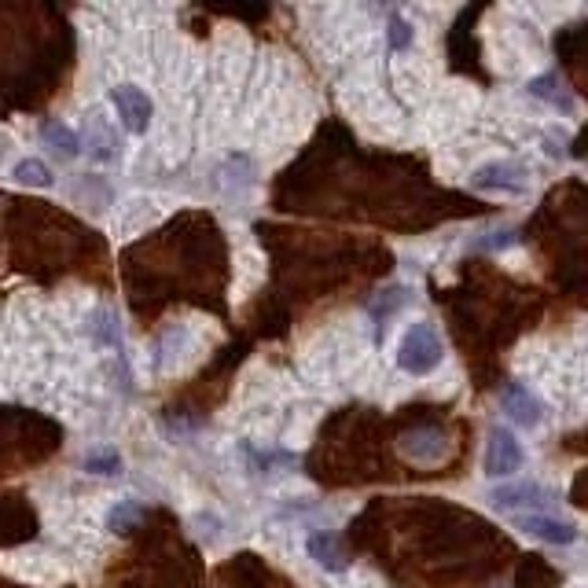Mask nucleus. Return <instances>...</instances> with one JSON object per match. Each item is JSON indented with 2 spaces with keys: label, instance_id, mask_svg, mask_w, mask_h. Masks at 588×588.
<instances>
[{
  "label": "nucleus",
  "instance_id": "nucleus-1",
  "mask_svg": "<svg viewBox=\"0 0 588 588\" xmlns=\"http://www.w3.org/2000/svg\"><path fill=\"white\" fill-rule=\"evenodd\" d=\"M441 357H445V346H441L438 331L430 328V324H412V328L401 335V346H397V364H401V372L427 375L430 368H438Z\"/></svg>",
  "mask_w": 588,
  "mask_h": 588
},
{
  "label": "nucleus",
  "instance_id": "nucleus-2",
  "mask_svg": "<svg viewBox=\"0 0 588 588\" xmlns=\"http://www.w3.org/2000/svg\"><path fill=\"white\" fill-rule=\"evenodd\" d=\"M522 445L519 438L511 434L508 427H489V438H486V475L489 478H504L511 471H519L522 464Z\"/></svg>",
  "mask_w": 588,
  "mask_h": 588
},
{
  "label": "nucleus",
  "instance_id": "nucleus-3",
  "mask_svg": "<svg viewBox=\"0 0 588 588\" xmlns=\"http://www.w3.org/2000/svg\"><path fill=\"white\" fill-rule=\"evenodd\" d=\"M555 493L552 489L537 486V482H519V486H497L489 489V504L497 511H515L519 515L522 508H552L555 504Z\"/></svg>",
  "mask_w": 588,
  "mask_h": 588
},
{
  "label": "nucleus",
  "instance_id": "nucleus-4",
  "mask_svg": "<svg viewBox=\"0 0 588 588\" xmlns=\"http://www.w3.org/2000/svg\"><path fill=\"white\" fill-rule=\"evenodd\" d=\"M478 192H508V195H522L526 184H530V170L519 166V162H489L471 177Z\"/></svg>",
  "mask_w": 588,
  "mask_h": 588
},
{
  "label": "nucleus",
  "instance_id": "nucleus-5",
  "mask_svg": "<svg viewBox=\"0 0 588 588\" xmlns=\"http://www.w3.org/2000/svg\"><path fill=\"white\" fill-rule=\"evenodd\" d=\"M111 100L129 133H144L147 125H151V111H155V107H151V96H147L144 89H136V85H118V89L111 92Z\"/></svg>",
  "mask_w": 588,
  "mask_h": 588
},
{
  "label": "nucleus",
  "instance_id": "nucleus-6",
  "mask_svg": "<svg viewBox=\"0 0 588 588\" xmlns=\"http://www.w3.org/2000/svg\"><path fill=\"white\" fill-rule=\"evenodd\" d=\"M500 408H504V416L511 423H519V427H537L544 419V401H537V394H530L522 383H508L504 386V394H500Z\"/></svg>",
  "mask_w": 588,
  "mask_h": 588
},
{
  "label": "nucleus",
  "instance_id": "nucleus-7",
  "mask_svg": "<svg viewBox=\"0 0 588 588\" xmlns=\"http://www.w3.org/2000/svg\"><path fill=\"white\" fill-rule=\"evenodd\" d=\"M515 526L522 533H530L533 541L544 544H570L577 541V530L570 522L555 519V515H544V511H526V515H515Z\"/></svg>",
  "mask_w": 588,
  "mask_h": 588
},
{
  "label": "nucleus",
  "instance_id": "nucleus-8",
  "mask_svg": "<svg viewBox=\"0 0 588 588\" xmlns=\"http://www.w3.org/2000/svg\"><path fill=\"white\" fill-rule=\"evenodd\" d=\"M306 552L313 563H320L324 570H331V574H342L346 566H350V555H346V544H342L339 533H331V530H317V533H309V541H306Z\"/></svg>",
  "mask_w": 588,
  "mask_h": 588
},
{
  "label": "nucleus",
  "instance_id": "nucleus-9",
  "mask_svg": "<svg viewBox=\"0 0 588 588\" xmlns=\"http://www.w3.org/2000/svg\"><path fill=\"white\" fill-rule=\"evenodd\" d=\"M401 449H405L412 460H434V456L445 453V438H441V430H412V434L401 441Z\"/></svg>",
  "mask_w": 588,
  "mask_h": 588
},
{
  "label": "nucleus",
  "instance_id": "nucleus-10",
  "mask_svg": "<svg viewBox=\"0 0 588 588\" xmlns=\"http://www.w3.org/2000/svg\"><path fill=\"white\" fill-rule=\"evenodd\" d=\"M530 92L537 96V100H544L548 107H555L559 114H570L574 111V100L563 92V85H559V78L555 74H541V78L530 81Z\"/></svg>",
  "mask_w": 588,
  "mask_h": 588
},
{
  "label": "nucleus",
  "instance_id": "nucleus-11",
  "mask_svg": "<svg viewBox=\"0 0 588 588\" xmlns=\"http://www.w3.org/2000/svg\"><path fill=\"white\" fill-rule=\"evenodd\" d=\"M41 140H45L52 151H59L63 159H74V155L81 151V136L74 133V129H67V125H59V122L41 125Z\"/></svg>",
  "mask_w": 588,
  "mask_h": 588
},
{
  "label": "nucleus",
  "instance_id": "nucleus-12",
  "mask_svg": "<svg viewBox=\"0 0 588 588\" xmlns=\"http://www.w3.org/2000/svg\"><path fill=\"white\" fill-rule=\"evenodd\" d=\"M144 519V508L136 500H118L111 511H107V530L111 533H129L136 530V522Z\"/></svg>",
  "mask_w": 588,
  "mask_h": 588
},
{
  "label": "nucleus",
  "instance_id": "nucleus-13",
  "mask_svg": "<svg viewBox=\"0 0 588 588\" xmlns=\"http://www.w3.org/2000/svg\"><path fill=\"white\" fill-rule=\"evenodd\" d=\"M15 181L30 184V188H52V170L41 159H23L15 166Z\"/></svg>",
  "mask_w": 588,
  "mask_h": 588
},
{
  "label": "nucleus",
  "instance_id": "nucleus-14",
  "mask_svg": "<svg viewBox=\"0 0 588 588\" xmlns=\"http://www.w3.org/2000/svg\"><path fill=\"white\" fill-rule=\"evenodd\" d=\"M92 335H96V342H100V346H118V342H122L118 317H114V313H107V309H96V313H92Z\"/></svg>",
  "mask_w": 588,
  "mask_h": 588
},
{
  "label": "nucleus",
  "instance_id": "nucleus-15",
  "mask_svg": "<svg viewBox=\"0 0 588 588\" xmlns=\"http://www.w3.org/2000/svg\"><path fill=\"white\" fill-rule=\"evenodd\" d=\"M85 471H92V475H118V471H122L118 449H111V445H103V449H92V453L85 456Z\"/></svg>",
  "mask_w": 588,
  "mask_h": 588
},
{
  "label": "nucleus",
  "instance_id": "nucleus-16",
  "mask_svg": "<svg viewBox=\"0 0 588 588\" xmlns=\"http://www.w3.org/2000/svg\"><path fill=\"white\" fill-rule=\"evenodd\" d=\"M89 144H92V151L100 147V155H96V159H114V144L107 140V133H103V122H96L89 129Z\"/></svg>",
  "mask_w": 588,
  "mask_h": 588
},
{
  "label": "nucleus",
  "instance_id": "nucleus-17",
  "mask_svg": "<svg viewBox=\"0 0 588 588\" xmlns=\"http://www.w3.org/2000/svg\"><path fill=\"white\" fill-rule=\"evenodd\" d=\"M408 37H412V26L401 15H394L390 19V48H408Z\"/></svg>",
  "mask_w": 588,
  "mask_h": 588
}]
</instances>
